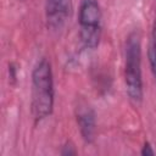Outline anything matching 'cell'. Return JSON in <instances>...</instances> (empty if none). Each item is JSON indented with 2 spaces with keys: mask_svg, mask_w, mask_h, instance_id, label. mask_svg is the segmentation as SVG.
Wrapping results in <instances>:
<instances>
[{
  "mask_svg": "<svg viewBox=\"0 0 156 156\" xmlns=\"http://www.w3.org/2000/svg\"><path fill=\"white\" fill-rule=\"evenodd\" d=\"M140 154L143 156H152V155H155V150L152 149V146H151V144L149 141H145L144 143V146L141 147Z\"/></svg>",
  "mask_w": 156,
  "mask_h": 156,
  "instance_id": "obj_8",
  "label": "cell"
},
{
  "mask_svg": "<svg viewBox=\"0 0 156 156\" xmlns=\"http://www.w3.org/2000/svg\"><path fill=\"white\" fill-rule=\"evenodd\" d=\"M60 154H61V155H63V156L76 155V154H77V150H76L74 145H73L71 141H66V143L62 145V149H61Z\"/></svg>",
  "mask_w": 156,
  "mask_h": 156,
  "instance_id": "obj_7",
  "label": "cell"
},
{
  "mask_svg": "<svg viewBox=\"0 0 156 156\" xmlns=\"http://www.w3.org/2000/svg\"><path fill=\"white\" fill-rule=\"evenodd\" d=\"M55 102L54 74L48 58H40L33 67L30 78V112L35 122L52 113Z\"/></svg>",
  "mask_w": 156,
  "mask_h": 156,
  "instance_id": "obj_1",
  "label": "cell"
},
{
  "mask_svg": "<svg viewBox=\"0 0 156 156\" xmlns=\"http://www.w3.org/2000/svg\"><path fill=\"white\" fill-rule=\"evenodd\" d=\"M78 24L82 45L88 50L96 49L102 34V12L98 0H80Z\"/></svg>",
  "mask_w": 156,
  "mask_h": 156,
  "instance_id": "obj_3",
  "label": "cell"
},
{
  "mask_svg": "<svg viewBox=\"0 0 156 156\" xmlns=\"http://www.w3.org/2000/svg\"><path fill=\"white\" fill-rule=\"evenodd\" d=\"M149 62H150V68L152 77L156 82V16L152 23V29H151V35H150V43H149Z\"/></svg>",
  "mask_w": 156,
  "mask_h": 156,
  "instance_id": "obj_6",
  "label": "cell"
},
{
  "mask_svg": "<svg viewBox=\"0 0 156 156\" xmlns=\"http://www.w3.org/2000/svg\"><path fill=\"white\" fill-rule=\"evenodd\" d=\"M72 10V0H45V18L48 28L60 30L66 24Z\"/></svg>",
  "mask_w": 156,
  "mask_h": 156,
  "instance_id": "obj_4",
  "label": "cell"
},
{
  "mask_svg": "<svg viewBox=\"0 0 156 156\" xmlns=\"http://www.w3.org/2000/svg\"><path fill=\"white\" fill-rule=\"evenodd\" d=\"M77 123L83 140L91 143L96 134V118L94 110L89 106L79 107L77 111Z\"/></svg>",
  "mask_w": 156,
  "mask_h": 156,
  "instance_id": "obj_5",
  "label": "cell"
},
{
  "mask_svg": "<svg viewBox=\"0 0 156 156\" xmlns=\"http://www.w3.org/2000/svg\"><path fill=\"white\" fill-rule=\"evenodd\" d=\"M124 84L129 99L140 104L144 98L141 72V41L138 32L128 34L124 45Z\"/></svg>",
  "mask_w": 156,
  "mask_h": 156,
  "instance_id": "obj_2",
  "label": "cell"
}]
</instances>
